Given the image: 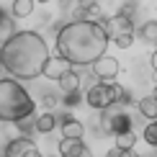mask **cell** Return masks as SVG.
<instances>
[{
	"label": "cell",
	"mask_w": 157,
	"mask_h": 157,
	"mask_svg": "<svg viewBox=\"0 0 157 157\" xmlns=\"http://www.w3.org/2000/svg\"><path fill=\"white\" fill-rule=\"evenodd\" d=\"M113 44H116L119 49H129V47L134 44V34H132V31H121V34L113 36Z\"/></svg>",
	"instance_id": "cell-18"
},
{
	"label": "cell",
	"mask_w": 157,
	"mask_h": 157,
	"mask_svg": "<svg viewBox=\"0 0 157 157\" xmlns=\"http://www.w3.org/2000/svg\"><path fill=\"white\" fill-rule=\"evenodd\" d=\"M144 142L152 144V147H157V121H149L144 126Z\"/></svg>",
	"instance_id": "cell-20"
},
{
	"label": "cell",
	"mask_w": 157,
	"mask_h": 157,
	"mask_svg": "<svg viewBox=\"0 0 157 157\" xmlns=\"http://www.w3.org/2000/svg\"><path fill=\"white\" fill-rule=\"evenodd\" d=\"M85 147L80 139H62L59 142V157H77V155H82L85 152Z\"/></svg>",
	"instance_id": "cell-10"
},
{
	"label": "cell",
	"mask_w": 157,
	"mask_h": 157,
	"mask_svg": "<svg viewBox=\"0 0 157 157\" xmlns=\"http://www.w3.org/2000/svg\"><path fill=\"white\" fill-rule=\"evenodd\" d=\"M34 113V101L18 80H3L0 77V121H21Z\"/></svg>",
	"instance_id": "cell-3"
},
{
	"label": "cell",
	"mask_w": 157,
	"mask_h": 157,
	"mask_svg": "<svg viewBox=\"0 0 157 157\" xmlns=\"http://www.w3.org/2000/svg\"><path fill=\"white\" fill-rule=\"evenodd\" d=\"M95 5H98V0H77V8H80V10H88V13H93Z\"/></svg>",
	"instance_id": "cell-23"
},
{
	"label": "cell",
	"mask_w": 157,
	"mask_h": 157,
	"mask_svg": "<svg viewBox=\"0 0 157 157\" xmlns=\"http://www.w3.org/2000/svg\"><path fill=\"white\" fill-rule=\"evenodd\" d=\"M16 34V26H13V18H8V13L0 8V47H3L8 39Z\"/></svg>",
	"instance_id": "cell-11"
},
{
	"label": "cell",
	"mask_w": 157,
	"mask_h": 157,
	"mask_svg": "<svg viewBox=\"0 0 157 157\" xmlns=\"http://www.w3.org/2000/svg\"><path fill=\"white\" fill-rule=\"evenodd\" d=\"M34 13V0H16L13 3V16L16 18H29Z\"/></svg>",
	"instance_id": "cell-14"
},
{
	"label": "cell",
	"mask_w": 157,
	"mask_h": 157,
	"mask_svg": "<svg viewBox=\"0 0 157 157\" xmlns=\"http://www.w3.org/2000/svg\"><path fill=\"white\" fill-rule=\"evenodd\" d=\"M29 149H34V142L29 136H16L8 147H5V157H23Z\"/></svg>",
	"instance_id": "cell-8"
},
{
	"label": "cell",
	"mask_w": 157,
	"mask_h": 157,
	"mask_svg": "<svg viewBox=\"0 0 157 157\" xmlns=\"http://www.w3.org/2000/svg\"><path fill=\"white\" fill-rule=\"evenodd\" d=\"M59 121H62V134H64V139H82V134H85L82 121L72 119L70 113H64Z\"/></svg>",
	"instance_id": "cell-7"
},
{
	"label": "cell",
	"mask_w": 157,
	"mask_h": 157,
	"mask_svg": "<svg viewBox=\"0 0 157 157\" xmlns=\"http://www.w3.org/2000/svg\"><path fill=\"white\" fill-rule=\"evenodd\" d=\"M106 157H139V155H136L134 149H119V147H113V149H108Z\"/></svg>",
	"instance_id": "cell-21"
},
{
	"label": "cell",
	"mask_w": 157,
	"mask_h": 157,
	"mask_svg": "<svg viewBox=\"0 0 157 157\" xmlns=\"http://www.w3.org/2000/svg\"><path fill=\"white\" fill-rule=\"evenodd\" d=\"M54 126H57V116L54 113H41L36 119V132H41V134H49Z\"/></svg>",
	"instance_id": "cell-13"
},
{
	"label": "cell",
	"mask_w": 157,
	"mask_h": 157,
	"mask_svg": "<svg viewBox=\"0 0 157 157\" xmlns=\"http://www.w3.org/2000/svg\"><path fill=\"white\" fill-rule=\"evenodd\" d=\"M139 111L147 116V119H157V98L155 95H147L139 101Z\"/></svg>",
	"instance_id": "cell-15"
},
{
	"label": "cell",
	"mask_w": 157,
	"mask_h": 157,
	"mask_svg": "<svg viewBox=\"0 0 157 157\" xmlns=\"http://www.w3.org/2000/svg\"><path fill=\"white\" fill-rule=\"evenodd\" d=\"M155 82H157V72H155Z\"/></svg>",
	"instance_id": "cell-31"
},
{
	"label": "cell",
	"mask_w": 157,
	"mask_h": 157,
	"mask_svg": "<svg viewBox=\"0 0 157 157\" xmlns=\"http://www.w3.org/2000/svg\"><path fill=\"white\" fill-rule=\"evenodd\" d=\"M90 67H93V75L101 77V80H113V77L119 75V62H116L113 57H108V54H103L101 59H95Z\"/></svg>",
	"instance_id": "cell-5"
},
{
	"label": "cell",
	"mask_w": 157,
	"mask_h": 157,
	"mask_svg": "<svg viewBox=\"0 0 157 157\" xmlns=\"http://www.w3.org/2000/svg\"><path fill=\"white\" fill-rule=\"evenodd\" d=\"M3 70H5V67H3V62H0V72H3Z\"/></svg>",
	"instance_id": "cell-28"
},
{
	"label": "cell",
	"mask_w": 157,
	"mask_h": 157,
	"mask_svg": "<svg viewBox=\"0 0 157 157\" xmlns=\"http://www.w3.org/2000/svg\"><path fill=\"white\" fill-rule=\"evenodd\" d=\"M18 124V129H21V134L23 136H31L36 132V119H31V116H26V119H21V121H16Z\"/></svg>",
	"instance_id": "cell-19"
},
{
	"label": "cell",
	"mask_w": 157,
	"mask_h": 157,
	"mask_svg": "<svg viewBox=\"0 0 157 157\" xmlns=\"http://www.w3.org/2000/svg\"><path fill=\"white\" fill-rule=\"evenodd\" d=\"M39 3H49V0H39Z\"/></svg>",
	"instance_id": "cell-30"
},
{
	"label": "cell",
	"mask_w": 157,
	"mask_h": 157,
	"mask_svg": "<svg viewBox=\"0 0 157 157\" xmlns=\"http://www.w3.org/2000/svg\"><path fill=\"white\" fill-rule=\"evenodd\" d=\"M108 34L95 21H70L57 31V54L70 64H93L106 54Z\"/></svg>",
	"instance_id": "cell-2"
},
{
	"label": "cell",
	"mask_w": 157,
	"mask_h": 157,
	"mask_svg": "<svg viewBox=\"0 0 157 157\" xmlns=\"http://www.w3.org/2000/svg\"><path fill=\"white\" fill-rule=\"evenodd\" d=\"M111 90H113V103H121V106L132 103V95H129L126 88H121V85H111Z\"/></svg>",
	"instance_id": "cell-17"
},
{
	"label": "cell",
	"mask_w": 157,
	"mask_h": 157,
	"mask_svg": "<svg viewBox=\"0 0 157 157\" xmlns=\"http://www.w3.org/2000/svg\"><path fill=\"white\" fill-rule=\"evenodd\" d=\"M23 157H44V155H41V152H39V149L34 147V149H29V152H26Z\"/></svg>",
	"instance_id": "cell-26"
},
{
	"label": "cell",
	"mask_w": 157,
	"mask_h": 157,
	"mask_svg": "<svg viewBox=\"0 0 157 157\" xmlns=\"http://www.w3.org/2000/svg\"><path fill=\"white\" fill-rule=\"evenodd\" d=\"M80 103V90H75V93H64V106H77Z\"/></svg>",
	"instance_id": "cell-22"
},
{
	"label": "cell",
	"mask_w": 157,
	"mask_h": 157,
	"mask_svg": "<svg viewBox=\"0 0 157 157\" xmlns=\"http://www.w3.org/2000/svg\"><path fill=\"white\" fill-rule=\"evenodd\" d=\"M139 36L147 44H157V21H147L144 26H139Z\"/></svg>",
	"instance_id": "cell-12"
},
{
	"label": "cell",
	"mask_w": 157,
	"mask_h": 157,
	"mask_svg": "<svg viewBox=\"0 0 157 157\" xmlns=\"http://www.w3.org/2000/svg\"><path fill=\"white\" fill-rule=\"evenodd\" d=\"M119 13H121V16H126V18H132L134 13H136V3H134V0H129V3L124 5V8H121Z\"/></svg>",
	"instance_id": "cell-24"
},
{
	"label": "cell",
	"mask_w": 157,
	"mask_h": 157,
	"mask_svg": "<svg viewBox=\"0 0 157 157\" xmlns=\"http://www.w3.org/2000/svg\"><path fill=\"white\" fill-rule=\"evenodd\" d=\"M41 103H44V106H47V108H54V106H57V103H59V101H57V95H52V93H44Z\"/></svg>",
	"instance_id": "cell-25"
},
{
	"label": "cell",
	"mask_w": 157,
	"mask_h": 157,
	"mask_svg": "<svg viewBox=\"0 0 157 157\" xmlns=\"http://www.w3.org/2000/svg\"><path fill=\"white\" fill-rule=\"evenodd\" d=\"M85 101H88L90 108L106 111V108L113 106V90H111V85H106V82H93L88 88V93H85Z\"/></svg>",
	"instance_id": "cell-4"
},
{
	"label": "cell",
	"mask_w": 157,
	"mask_h": 157,
	"mask_svg": "<svg viewBox=\"0 0 157 157\" xmlns=\"http://www.w3.org/2000/svg\"><path fill=\"white\" fill-rule=\"evenodd\" d=\"M67 70H72V64L64 59L62 54L49 57V59H47V64H44V75H47V77H52V80H59V77L67 72Z\"/></svg>",
	"instance_id": "cell-6"
},
{
	"label": "cell",
	"mask_w": 157,
	"mask_h": 157,
	"mask_svg": "<svg viewBox=\"0 0 157 157\" xmlns=\"http://www.w3.org/2000/svg\"><path fill=\"white\" fill-rule=\"evenodd\" d=\"M134 142H136V134L132 132V129H129V132L116 134V147H119V149H132Z\"/></svg>",
	"instance_id": "cell-16"
},
{
	"label": "cell",
	"mask_w": 157,
	"mask_h": 157,
	"mask_svg": "<svg viewBox=\"0 0 157 157\" xmlns=\"http://www.w3.org/2000/svg\"><path fill=\"white\" fill-rule=\"evenodd\" d=\"M152 70H155V72H157V49L152 52Z\"/></svg>",
	"instance_id": "cell-27"
},
{
	"label": "cell",
	"mask_w": 157,
	"mask_h": 157,
	"mask_svg": "<svg viewBox=\"0 0 157 157\" xmlns=\"http://www.w3.org/2000/svg\"><path fill=\"white\" fill-rule=\"evenodd\" d=\"M152 95H155V98H157V88H155V93H152Z\"/></svg>",
	"instance_id": "cell-29"
},
{
	"label": "cell",
	"mask_w": 157,
	"mask_h": 157,
	"mask_svg": "<svg viewBox=\"0 0 157 157\" xmlns=\"http://www.w3.org/2000/svg\"><path fill=\"white\" fill-rule=\"evenodd\" d=\"M49 59V47L36 31H16L0 47V62L5 72L18 80H34L44 75V64Z\"/></svg>",
	"instance_id": "cell-1"
},
{
	"label": "cell",
	"mask_w": 157,
	"mask_h": 157,
	"mask_svg": "<svg viewBox=\"0 0 157 157\" xmlns=\"http://www.w3.org/2000/svg\"><path fill=\"white\" fill-rule=\"evenodd\" d=\"M80 85H82V75H77L75 67L67 70V72L59 77V88L64 90V93H75V90H80Z\"/></svg>",
	"instance_id": "cell-9"
}]
</instances>
